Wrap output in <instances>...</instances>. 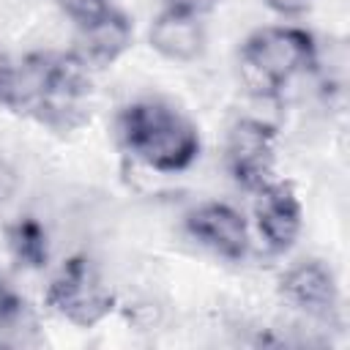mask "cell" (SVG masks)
Returning a JSON list of instances; mask_svg holds the SVG:
<instances>
[{
	"instance_id": "6da1fadb",
	"label": "cell",
	"mask_w": 350,
	"mask_h": 350,
	"mask_svg": "<svg viewBox=\"0 0 350 350\" xmlns=\"http://www.w3.org/2000/svg\"><path fill=\"white\" fill-rule=\"evenodd\" d=\"M115 137L131 161L159 175L186 172L202 150L197 123L167 98H137L115 118Z\"/></svg>"
},
{
	"instance_id": "7a4b0ae2",
	"label": "cell",
	"mask_w": 350,
	"mask_h": 350,
	"mask_svg": "<svg viewBox=\"0 0 350 350\" xmlns=\"http://www.w3.org/2000/svg\"><path fill=\"white\" fill-rule=\"evenodd\" d=\"M312 55L314 36L309 30L298 25H262L243 38L238 66L252 96L271 101L293 79L309 74Z\"/></svg>"
},
{
	"instance_id": "3957f363",
	"label": "cell",
	"mask_w": 350,
	"mask_h": 350,
	"mask_svg": "<svg viewBox=\"0 0 350 350\" xmlns=\"http://www.w3.org/2000/svg\"><path fill=\"white\" fill-rule=\"evenodd\" d=\"M46 306L77 328H93L115 312V293L107 284L101 268L85 257H68L49 279L44 293Z\"/></svg>"
},
{
	"instance_id": "277c9868",
	"label": "cell",
	"mask_w": 350,
	"mask_h": 350,
	"mask_svg": "<svg viewBox=\"0 0 350 350\" xmlns=\"http://www.w3.org/2000/svg\"><path fill=\"white\" fill-rule=\"evenodd\" d=\"M224 167L238 186L257 191L276 175V131L260 118H238L224 137Z\"/></svg>"
},
{
	"instance_id": "5b68a950",
	"label": "cell",
	"mask_w": 350,
	"mask_h": 350,
	"mask_svg": "<svg viewBox=\"0 0 350 350\" xmlns=\"http://www.w3.org/2000/svg\"><path fill=\"white\" fill-rule=\"evenodd\" d=\"M252 202V224L271 254H287L304 232V205L293 183L273 178L260 186Z\"/></svg>"
},
{
	"instance_id": "8992f818",
	"label": "cell",
	"mask_w": 350,
	"mask_h": 350,
	"mask_svg": "<svg viewBox=\"0 0 350 350\" xmlns=\"http://www.w3.org/2000/svg\"><path fill=\"white\" fill-rule=\"evenodd\" d=\"M186 232L208 252L224 260H243L252 249V224L230 202L208 200L186 213Z\"/></svg>"
},
{
	"instance_id": "52a82bcc",
	"label": "cell",
	"mask_w": 350,
	"mask_h": 350,
	"mask_svg": "<svg viewBox=\"0 0 350 350\" xmlns=\"http://www.w3.org/2000/svg\"><path fill=\"white\" fill-rule=\"evenodd\" d=\"M279 293L293 309H298L309 320L334 323L339 314V284L334 271L323 260L293 262L279 279Z\"/></svg>"
},
{
	"instance_id": "ba28073f",
	"label": "cell",
	"mask_w": 350,
	"mask_h": 350,
	"mask_svg": "<svg viewBox=\"0 0 350 350\" xmlns=\"http://www.w3.org/2000/svg\"><path fill=\"white\" fill-rule=\"evenodd\" d=\"M134 44V22L126 11L118 5H109L107 11L96 14L93 19L77 25L74 36V55L90 66L93 71L107 68L118 63Z\"/></svg>"
},
{
	"instance_id": "9c48e42d",
	"label": "cell",
	"mask_w": 350,
	"mask_h": 350,
	"mask_svg": "<svg viewBox=\"0 0 350 350\" xmlns=\"http://www.w3.org/2000/svg\"><path fill=\"white\" fill-rule=\"evenodd\" d=\"M148 44L159 57L170 63H194L205 55L208 46L205 19L161 8L148 27Z\"/></svg>"
},
{
	"instance_id": "30bf717a",
	"label": "cell",
	"mask_w": 350,
	"mask_h": 350,
	"mask_svg": "<svg viewBox=\"0 0 350 350\" xmlns=\"http://www.w3.org/2000/svg\"><path fill=\"white\" fill-rule=\"evenodd\" d=\"M41 323L36 309L19 298L14 290H8L0 301V347H36L41 345Z\"/></svg>"
},
{
	"instance_id": "8fae6325",
	"label": "cell",
	"mask_w": 350,
	"mask_h": 350,
	"mask_svg": "<svg viewBox=\"0 0 350 350\" xmlns=\"http://www.w3.org/2000/svg\"><path fill=\"white\" fill-rule=\"evenodd\" d=\"M5 243L11 257L25 268H44L49 260V238L38 219L19 216L5 227Z\"/></svg>"
},
{
	"instance_id": "7c38bea8",
	"label": "cell",
	"mask_w": 350,
	"mask_h": 350,
	"mask_svg": "<svg viewBox=\"0 0 350 350\" xmlns=\"http://www.w3.org/2000/svg\"><path fill=\"white\" fill-rule=\"evenodd\" d=\"M309 74L317 77L323 90L342 93L347 88V74H350V57H347L345 41H339V38L317 41L314 38V55H312Z\"/></svg>"
},
{
	"instance_id": "4fadbf2b",
	"label": "cell",
	"mask_w": 350,
	"mask_h": 350,
	"mask_svg": "<svg viewBox=\"0 0 350 350\" xmlns=\"http://www.w3.org/2000/svg\"><path fill=\"white\" fill-rule=\"evenodd\" d=\"M55 3L74 22V27L82 25V22H88V19H93L96 14L107 11L109 5H115L112 0H55Z\"/></svg>"
},
{
	"instance_id": "5bb4252c",
	"label": "cell",
	"mask_w": 350,
	"mask_h": 350,
	"mask_svg": "<svg viewBox=\"0 0 350 350\" xmlns=\"http://www.w3.org/2000/svg\"><path fill=\"white\" fill-rule=\"evenodd\" d=\"M219 5H221V0H161V8L180 11V14H189V16H197V19L211 16Z\"/></svg>"
},
{
	"instance_id": "9a60e30c",
	"label": "cell",
	"mask_w": 350,
	"mask_h": 350,
	"mask_svg": "<svg viewBox=\"0 0 350 350\" xmlns=\"http://www.w3.org/2000/svg\"><path fill=\"white\" fill-rule=\"evenodd\" d=\"M273 14H279V16H284V19H295V16H304L312 5H314V0H262Z\"/></svg>"
},
{
	"instance_id": "2e32d148",
	"label": "cell",
	"mask_w": 350,
	"mask_h": 350,
	"mask_svg": "<svg viewBox=\"0 0 350 350\" xmlns=\"http://www.w3.org/2000/svg\"><path fill=\"white\" fill-rule=\"evenodd\" d=\"M14 189H16V175H14V170L0 159V205L14 194Z\"/></svg>"
},
{
	"instance_id": "e0dca14e",
	"label": "cell",
	"mask_w": 350,
	"mask_h": 350,
	"mask_svg": "<svg viewBox=\"0 0 350 350\" xmlns=\"http://www.w3.org/2000/svg\"><path fill=\"white\" fill-rule=\"evenodd\" d=\"M11 71H14V57L0 49V96H3L5 85H8V79H11Z\"/></svg>"
},
{
	"instance_id": "ac0fdd59",
	"label": "cell",
	"mask_w": 350,
	"mask_h": 350,
	"mask_svg": "<svg viewBox=\"0 0 350 350\" xmlns=\"http://www.w3.org/2000/svg\"><path fill=\"white\" fill-rule=\"evenodd\" d=\"M5 293H8V287H5V279H3V273H0V301H3Z\"/></svg>"
}]
</instances>
